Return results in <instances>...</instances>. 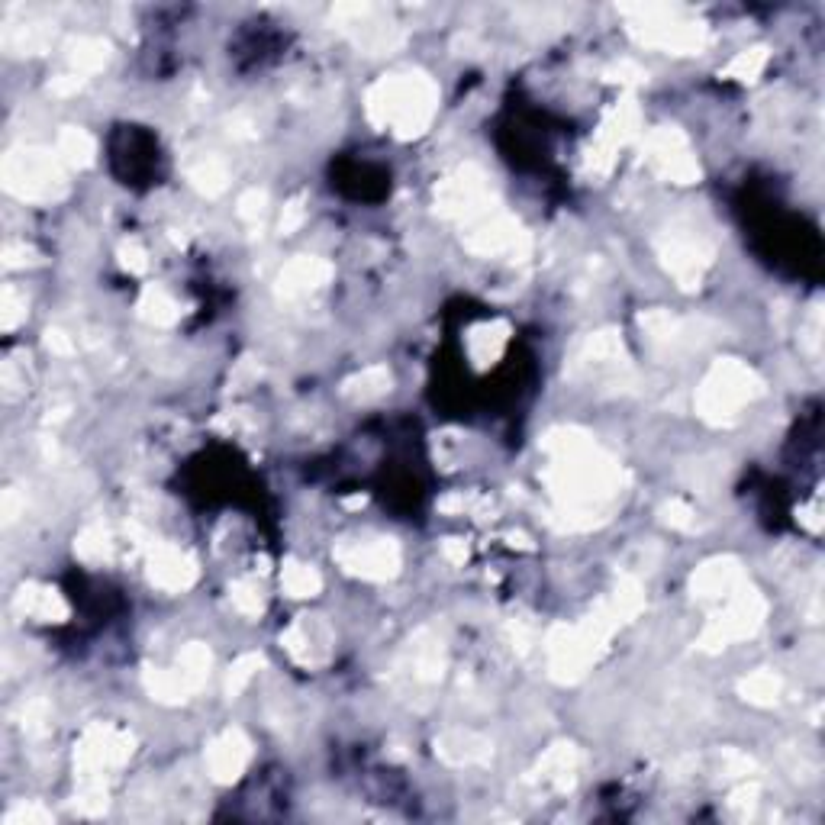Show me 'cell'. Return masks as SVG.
Listing matches in <instances>:
<instances>
[{
    "label": "cell",
    "mask_w": 825,
    "mask_h": 825,
    "mask_svg": "<svg viewBox=\"0 0 825 825\" xmlns=\"http://www.w3.org/2000/svg\"><path fill=\"white\" fill-rule=\"evenodd\" d=\"M751 371H745L742 365H722L716 368L713 378L706 381L703 390V403L709 416H729L738 403H745L751 397Z\"/></svg>",
    "instance_id": "1"
},
{
    "label": "cell",
    "mask_w": 825,
    "mask_h": 825,
    "mask_svg": "<svg viewBox=\"0 0 825 825\" xmlns=\"http://www.w3.org/2000/svg\"><path fill=\"white\" fill-rule=\"evenodd\" d=\"M777 690H780V684H777V677H771V674H758V677H751L748 684H745V693L755 703H774L777 700Z\"/></svg>",
    "instance_id": "7"
},
{
    "label": "cell",
    "mask_w": 825,
    "mask_h": 825,
    "mask_svg": "<svg viewBox=\"0 0 825 825\" xmlns=\"http://www.w3.org/2000/svg\"><path fill=\"white\" fill-rule=\"evenodd\" d=\"M284 587L294 593V597H313L316 590H320V574L307 564H291V568L284 571Z\"/></svg>",
    "instance_id": "5"
},
{
    "label": "cell",
    "mask_w": 825,
    "mask_h": 825,
    "mask_svg": "<svg viewBox=\"0 0 825 825\" xmlns=\"http://www.w3.org/2000/svg\"><path fill=\"white\" fill-rule=\"evenodd\" d=\"M152 581L162 584V587H184L191 581V561H187L181 552L175 548H162L155 558H152Z\"/></svg>",
    "instance_id": "4"
},
{
    "label": "cell",
    "mask_w": 825,
    "mask_h": 825,
    "mask_svg": "<svg viewBox=\"0 0 825 825\" xmlns=\"http://www.w3.org/2000/svg\"><path fill=\"white\" fill-rule=\"evenodd\" d=\"M345 561H349V568L368 577H384L397 568V548L387 542H365V545H355Z\"/></svg>",
    "instance_id": "3"
},
{
    "label": "cell",
    "mask_w": 825,
    "mask_h": 825,
    "mask_svg": "<svg viewBox=\"0 0 825 825\" xmlns=\"http://www.w3.org/2000/svg\"><path fill=\"white\" fill-rule=\"evenodd\" d=\"M245 758H249V745H245V738L239 732H226L220 742H213L210 748V771L216 780H236Z\"/></svg>",
    "instance_id": "2"
},
{
    "label": "cell",
    "mask_w": 825,
    "mask_h": 825,
    "mask_svg": "<svg viewBox=\"0 0 825 825\" xmlns=\"http://www.w3.org/2000/svg\"><path fill=\"white\" fill-rule=\"evenodd\" d=\"M94 146H91V139L81 133V129H68V133L62 136V155L68 158V162H75V165H84L91 158Z\"/></svg>",
    "instance_id": "6"
}]
</instances>
